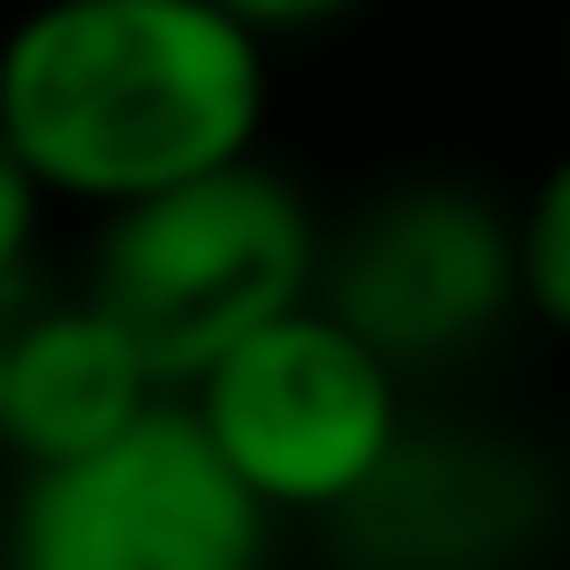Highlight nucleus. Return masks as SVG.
I'll use <instances>...</instances> for the list:
<instances>
[{"label":"nucleus","instance_id":"7","mask_svg":"<svg viewBox=\"0 0 570 570\" xmlns=\"http://www.w3.org/2000/svg\"><path fill=\"white\" fill-rule=\"evenodd\" d=\"M160 392V374L134 356V338L89 303H27L0 356V445L18 463H71L89 445H107L116 428H134Z\"/></svg>","mask_w":570,"mask_h":570},{"label":"nucleus","instance_id":"8","mask_svg":"<svg viewBox=\"0 0 570 570\" xmlns=\"http://www.w3.org/2000/svg\"><path fill=\"white\" fill-rule=\"evenodd\" d=\"M508 232H517V312H534L552 338H570V151L525 187Z\"/></svg>","mask_w":570,"mask_h":570},{"label":"nucleus","instance_id":"2","mask_svg":"<svg viewBox=\"0 0 570 570\" xmlns=\"http://www.w3.org/2000/svg\"><path fill=\"white\" fill-rule=\"evenodd\" d=\"M321 223L285 169L223 160L142 205H116L89 258V303L134 338L160 392H187L214 356H232L276 312L312 303Z\"/></svg>","mask_w":570,"mask_h":570},{"label":"nucleus","instance_id":"12","mask_svg":"<svg viewBox=\"0 0 570 570\" xmlns=\"http://www.w3.org/2000/svg\"><path fill=\"white\" fill-rule=\"evenodd\" d=\"M561 71H570V18H561Z\"/></svg>","mask_w":570,"mask_h":570},{"label":"nucleus","instance_id":"9","mask_svg":"<svg viewBox=\"0 0 570 570\" xmlns=\"http://www.w3.org/2000/svg\"><path fill=\"white\" fill-rule=\"evenodd\" d=\"M36 223H45V187L27 178V160H18V151H9V134H0V285H18V276H27Z\"/></svg>","mask_w":570,"mask_h":570},{"label":"nucleus","instance_id":"5","mask_svg":"<svg viewBox=\"0 0 570 570\" xmlns=\"http://www.w3.org/2000/svg\"><path fill=\"white\" fill-rule=\"evenodd\" d=\"M312 294L410 374L481 347L517 312V232L490 196L419 178L374 196L338 240H321Z\"/></svg>","mask_w":570,"mask_h":570},{"label":"nucleus","instance_id":"6","mask_svg":"<svg viewBox=\"0 0 570 570\" xmlns=\"http://www.w3.org/2000/svg\"><path fill=\"white\" fill-rule=\"evenodd\" d=\"M543 472L499 436H419L330 517L356 570H499L543 534Z\"/></svg>","mask_w":570,"mask_h":570},{"label":"nucleus","instance_id":"4","mask_svg":"<svg viewBox=\"0 0 570 570\" xmlns=\"http://www.w3.org/2000/svg\"><path fill=\"white\" fill-rule=\"evenodd\" d=\"M0 570H267V508L169 392L71 463H27Z\"/></svg>","mask_w":570,"mask_h":570},{"label":"nucleus","instance_id":"3","mask_svg":"<svg viewBox=\"0 0 570 570\" xmlns=\"http://www.w3.org/2000/svg\"><path fill=\"white\" fill-rule=\"evenodd\" d=\"M178 401L267 517H338L410 428L401 365L356 338L321 294L249 330Z\"/></svg>","mask_w":570,"mask_h":570},{"label":"nucleus","instance_id":"11","mask_svg":"<svg viewBox=\"0 0 570 570\" xmlns=\"http://www.w3.org/2000/svg\"><path fill=\"white\" fill-rule=\"evenodd\" d=\"M27 303H36V285H27V276H18V285H0V356H9V330H18V312H27Z\"/></svg>","mask_w":570,"mask_h":570},{"label":"nucleus","instance_id":"10","mask_svg":"<svg viewBox=\"0 0 570 570\" xmlns=\"http://www.w3.org/2000/svg\"><path fill=\"white\" fill-rule=\"evenodd\" d=\"M214 9H232L249 36H312V27H330V18H347L356 0H214Z\"/></svg>","mask_w":570,"mask_h":570},{"label":"nucleus","instance_id":"1","mask_svg":"<svg viewBox=\"0 0 570 570\" xmlns=\"http://www.w3.org/2000/svg\"><path fill=\"white\" fill-rule=\"evenodd\" d=\"M267 36L214 0H36L0 36V134L45 205H142L249 160Z\"/></svg>","mask_w":570,"mask_h":570}]
</instances>
